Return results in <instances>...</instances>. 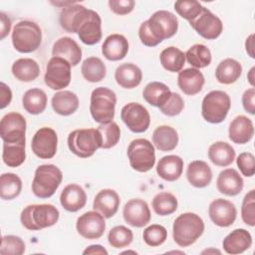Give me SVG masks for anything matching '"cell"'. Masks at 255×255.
<instances>
[{
  "instance_id": "cell-6",
  "label": "cell",
  "mask_w": 255,
  "mask_h": 255,
  "mask_svg": "<svg viewBox=\"0 0 255 255\" xmlns=\"http://www.w3.org/2000/svg\"><path fill=\"white\" fill-rule=\"evenodd\" d=\"M42 42V31L33 21H20L12 31V44L20 53H32L36 51Z\"/></svg>"
},
{
  "instance_id": "cell-4",
  "label": "cell",
  "mask_w": 255,
  "mask_h": 255,
  "mask_svg": "<svg viewBox=\"0 0 255 255\" xmlns=\"http://www.w3.org/2000/svg\"><path fill=\"white\" fill-rule=\"evenodd\" d=\"M117 96L106 87H98L91 94L90 113L95 122L107 124L114 120Z\"/></svg>"
},
{
  "instance_id": "cell-35",
  "label": "cell",
  "mask_w": 255,
  "mask_h": 255,
  "mask_svg": "<svg viewBox=\"0 0 255 255\" xmlns=\"http://www.w3.org/2000/svg\"><path fill=\"white\" fill-rule=\"evenodd\" d=\"M208 157L217 166H228L235 159L234 148L225 141H215L208 147Z\"/></svg>"
},
{
  "instance_id": "cell-46",
  "label": "cell",
  "mask_w": 255,
  "mask_h": 255,
  "mask_svg": "<svg viewBox=\"0 0 255 255\" xmlns=\"http://www.w3.org/2000/svg\"><path fill=\"white\" fill-rule=\"evenodd\" d=\"M174 9L179 16L190 22L201 13L203 6L195 0H181L174 3Z\"/></svg>"
},
{
  "instance_id": "cell-33",
  "label": "cell",
  "mask_w": 255,
  "mask_h": 255,
  "mask_svg": "<svg viewBox=\"0 0 255 255\" xmlns=\"http://www.w3.org/2000/svg\"><path fill=\"white\" fill-rule=\"evenodd\" d=\"M152 143L160 151H171L178 143L177 131L169 126H159L153 130Z\"/></svg>"
},
{
  "instance_id": "cell-7",
  "label": "cell",
  "mask_w": 255,
  "mask_h": 255,
  "mask_svg": "<svg viewBox=\"0 0 255 255\" xmlns=\"http://www.w3.org/2000/svg\"><path fill=\"white\" fill-rule=\"evenodd\" d=\"M231 107V100L223 91H211L202 100V118L210 124L222 123Z\"/></svg>"
},
{
  "instance_id": "cell-9",
  "label": "cell",
  "mask_w": 255,
  "mask_h": 255,
  "mask_svg": "<svg viewBox=\"0 0 255 255\" xmlns=\"http://www.w3.org/2000/svg\"><path fill=\"white\" fill-rule=\"evenodd\" d=\"M146 22L148 30L158 43L174 36L178 29V20L176 16L166 10H158L154 12Z\"/></svg>"
},
{
  "instance_id": "cell-1",
  "label": "cell",
  "mask_w": 255,
  "mask_h": 255,
  "mask_svg": "<svg viewBox=\"0 0 255 255\" xmlns=\"http://www.w3.org/2000/svg\"><path fill=\"white\" fill-rule=\"evenodd\" d=\"M204 222L193 212H185L177 216L172 225V237L180 247H188L203 234Z\"/></svg>"
},
{
  "instance_id": "cell-40",
  "label": "cell",
  "mask_w": 255,
  "mask_h": 255,
  "mask_svg": "<svg viewBox=\"0 0 255 255\" xmlns=\"http://www.w3.org/2000/svg\"><path fill=\"white\" fill-rule=\"evenodd\" d=\"M26 141L22 142H4L2 159L4 163L9 167H18L26 159L25 152Z\"/></svg>"
},
{
  "instance_id": "cell-27",
  "label": "cell",
  "mask_w": 255,
  "mask_h": 255,
  "mask_svg": "<svg viewBox=\"0 0 255 255\" xmlns=\"http://www.w3.org/2000/svg\"><path fill=\"white\" fill-rule=\"evenodd\" d=\"M128 52V42L127 38L121 34L109 35L102 45V53L109 61L123 60Z\"/></svg>"
},
{
  "instance_id": "cell-14",
  "label": "cell",
  "mask_w": 255,
  "mask_h": 255,
  "mask_svg": "<svg viewBox=\"0 0 255 255\" xmlns=\"http://www.w3.org/2000/svg\"><path fill=\"white\" fill-rule=\"evenodd\" d=\"M190 26L206 40H214L220 36L223 31V24L219 17L213 14L209 9L203 7L201 13L192 21Z\"/></svg>"
},
{
  "instance_id": "cell-50",
  "label": "cell",
  "mask_w": 255,
  "mask_h": 255,
  "mask_svg": "<svg viewBox=\"0 0 255 255\" xmlns=\"http://www.w3.org/2000/svg\"><path fill=\"white\" fill-rule=\"evenodd\" d=\"M184 109V102L181 96L175 92H171L166 102L159 107L160 112L167 117H175Z\"/></svg>"
},
{
  "instance_id": "cell-44",
  "label": "cell",
  "mask_w": 255,
  "mask_h": 255,
  "mask_svg": "<svg viewBox=\"0 0 255 255\" xmlns=\"http://www.w3.org/2000/svg\"><path fill=\"white\" fill-rule=\"evenodd\" d=\"M132 231L124 225H118L113 227L108 234V241L110 245L116 249H121L128 246L132 242Z\"/></svg>"
},
{
  "instance_id": "cell-38",
  "label": "cell",
  "mask_w": 255,
  "mask_h": 255,
  "mask_svg": "<svg viewBox=\"0 0 255 255\" xmlns=\"http://www.w3.org/2000/svg\"><path fill=\"white\" fill-rule=\"evenodd\" d=\"M161 66L168 72L179 73L185 63V54L174 46L163 49L159 56Z\"/></svg>"
},
{
  "instance_id": "cell-55",
  "label": "cell",
  "mask_w": 255,
  "mask_h": 255,
  "mask_svg": "<svg viewBox=\"0 0 255 255\" xmlns=\"http://www.w3.org/2000/svg\"><path fill=\"white\" fill-rule=\"evenodd\" d=\"M12 101V91L5 83H0V109H4Z\"/></svg>"
},
{
  "instance_id": "cell-37",
  "label": "cell",
  "mask_w": 255,
  "mask_h": 255,
  "mask_svg": "<svg viewBox=\"0 0 255 255\" xmlns=\"http://www.w3.org/2000/svg\"><path fill=\"white\" fill-rule=\"evenodd\" d=\"M171 91L169 88L160 82L148 83L142 91V97L150 106L159 108L169 98Z\"/></svg>"
},
{
  "instance_id": "cell-60",
  "label": "cell",
  "mask_w": 255,
  "mask_h": 255,
  "mask_svg": "<svg viewBox=\"0 0 255 255\" xmlns=\"http://www.w3.org/2000/svg\"><path fill=\"white\" fill-rule=\"evenodd\" d=\"M210 252H211V253H218V254H220V251H219V250H216V249H215V250H214V249H208V250L206 249V250L202 251V254H204V253H207V254H208V253H210Z\"/></svg>"
},
{
  "instance_id": "cell-26",
  "label": "cell",
  "mask_w": 255,
  "mask_h": 255,
  "mask_svg": "<svg viewBox=\"0 0 255 255\" xmlns=\"http://www.w3.org/2000/svg\"><path fill=\"white\" fill-rule=\"evenodd\" d=\"M203 74L195 68H187L178 73L177 85L178 88L187 96L198 94L204 85Z\"/></svg>"
},
{
  "instance_id": "cell-24",
  "label": "cell",
  "mask_w": 255,
  "mask_h": 255,
  "mask_svg": "<svg viewBox=\"0 0 255 255\" xmlns=\"http://www.w3.org/2000/svg\"><path fill=\"white\" fill-rule=\"evenodd\" d=\"M87 202V194L82 186L71 183L65 186L60 195V203L69 212H77L82 209Z\"/></svg>"
},
{
  "instance_id": "cell-61",
  "label": "cell",
  "mask_w": 255,
  "mask_h": 255,
  "mask_svg": "<svg viewBox=\"0 0 255 255\" xmlns=\"http://www.w3.org/2000/svg\"><path fill=\"white\" fill-rule=\"evenodd\" d=\"M125 253H133V254H137L135 251H130V250H128V251H125V252H123V254H125Z\"/></svg>"
},
{
  "instance_id": "cell-17",
  "label": "cell",
  "mask_w": 255,
  "mask_h": 255,
  "mask_svg": "<svg viewBox=\"0 0 255 255\" xmlns=\"http://www.w3.org/2000/svg\"><path fill=\"white\" fill-rule=\"evenodd\" d=\"M208 214L215 225L219 227H228L234 223L237 215V209L231 201L223 198H217L209 204Z\"/></svg>"
},
{
  "instance_id": "cell-19",
  "label": "cell",
  "mask_w": 255,
  "mask_h": 255,
  "mask_svg": "<svg viewBox=\"0 0 255 255\" xmlns=\"http://www.w3.org/2000/svg\"><path fill=\"white\" fill-rule=\"evenodd\" d=\"M79 39L86 45H95L102 39V19L94 10L89 11L77 32Z\"/></svg>"
},
{
  "instance_id": "cell-36",
  "label": "cell",
  "mask_w": 255,
  "mask_h": 255,
  "mask_svg": "<svg viewBox=\"0 0 255 255\" xmlns=\"http://www.w3.org/2000/svg\"><path fill=\"white\" fill-rule=\"evenodd\" d=\"M47 103L48 98L46 93L38 88L26 91L22 99L24 110L31 115L42 114L47 107Z\"/></svg>"
},
{
  "instance_id": "cell-30",
  "label": "cell",
  "mask_w": 255,
  "mask_h": 255,
  "mask_svg": "<svg viewBox=\"0 0 255 255\" xmlns=\"http://www.w3.org/2000/svg\"><path fill=\"white\" fill-rule=\"evenodd\" d=\"M115 79L118 85L122 88L133 89L141 83L142 72L132 63H124L117 68Z\"/></svg>"
},
{
  "instance_id": "cell-10",
  "label": "cell",
  "mask_w": 255,
  "mask_h": 255,
  "mask_svg": "<svg viewBox=\"0 0 255 255\" xmlns=\"http://www.w3.org/2000/svg\"><path fill=\"white\" fill-rule=\"evenodd\" d=\"M71 65L61 57H52L46 67L45 84L52 90L67 88L71 82Z\"/></svg>"
},
{
  "instance_id": "cell-47",
  "label": "cell",
  "mask_w": 255,
  "mask_h": 255,
  "mask_svg": "<svg viewBox=\"0 0 255 255\" xmlns=\"http://www.w3.org/2000/svg\"><path fill=\"white\" fill-rule=\"evenodd\" d=\"M142 238L146 245L156 247L165 242L167 238V231L162 225L151 224L143 230Z\"/></svg>"
},
{
  "instance_id": "cell-21",
  "label": "cell",
  "mask_w": 255,
  "mask_h": 255,
  "mask_svg": "<svg viewBox=\"0 0 255 255\" xmlns=\"http://www.w3.org/2000/svg\"><path fill=\"white\" fill-rule=\"evenodd\" d=\"M53 57H61L67 60L71 66L75 67L82 60V49L78 43L70 37L58 39L52 48Z\"/></svg>"
},
{
  "instance_id": "cell-12",
  "label": "cell",
  "mask_w": 255,
  "mask_h": 255,
  "mask_svg": "<svg viewBox=\"0 0 255 255\" xmlns=\"http://www.w3.org/2000/svg\"><path fill=\"white\" fill-rule=\"evenodd\" d=\"M27 123L25 118L16 112L6 114L0 122V135L4 142L26 141Z\"/></svg>"
},
{
  "instance_id": "cell-39",
  "label": "cell",
  "mask_w": 255,
  "mask_h": 255,
  "mask_svg": "<svg viewBox=\"0 0 255 255\" xmlns=\"http://www.w3.org/2000/svg\"><path fill=\"white\" fill-rule=\"evenodd\" d=\"M81 72L86 81L90 83H98L106 77L107 68L100 58L89 57L83 61Z\"/></svg>"
},
{
  "instance_id": "cell-32",
  "label": "cell",
  "mask_w": 255,
  "mask_h": 255,
  "mask_svg": "<svg viewBox=\"0 0 255 255\" xmlns=\"http://www.w3.org/2000/svg\"><path fill=\"white\" fill-rule=\"evenodd\" d=\"M242 74L241 64L232 58H227L221 61L215 70L216 80L224 85L235 83Z\"/></svg>"
},
{
  "instance_id": "cell-45",
  "label": "cell",
  "mask_w": 255,
  "mask_h": 255,
  "mask_svg": "<svg viewBox=\"0 0 255 255\" xmlns=\"http://www.w3.org/2000/svg\"><path fill=\"white\" fill-rule=\"evenodd\" d=\"M102 136V148L108 149L114 147L121 138V128L115 122L100 124L97 128Z\"/></svg>"
},
{
  "instance_id": "cell-59",
  "label": "cell",
  "mask_w": 255,
  "mask_h": 255,
  "mask_svg": "<svg viewBox=\"0 0 255 255\" xmlns=\"http://www.w3.org/2000/svg\"><path fill=\"white\" fill-rule=\"evenodd\" d=\"M255 71V67H252L250 69V71L248 72V75H247V79H248V82L249 84L252 86V88H254V85H255V77H254V72Z\"/></svg>"
},
{
  "instance_id": "cell-57",
  "label": "cell",
  "mask_w": 255,
  "mask_h": 255,
  "mask_svg": "<svg viewBox=\"0 0 255 255\" xmlns=\"http://www.w3.org/2000/svg\"><path fill=\"white\" fill-rule=\"evenodd\" d=\"M83 254L87 255V254H103V255H108V251L99 244H95V245H90L89 247H87L84 251Z\"/></svg>"
},
{
  "instance_id": "cell-28",
  "label": "cell",
  "mask_w": 255,
  "mask_h": 255,
  "mask_svg": "<svg viewBox=\"0 0 255 255\" xmlns=\"http://www.w3.org/2000/svg\"><path fill=\"white\" fill-rule=\"evenodd\" d=\"M183 171V159L174 154L162 156L156 164V173L166 181L177 180Z\"/></svg>"
},
{
  "instance_id": "cell-29",
  "label": "cell",
  "mask_w": 255,
  "mask_h": 255,
  "mask_svg": "<svg viewBox=\"0 0 255 255\" xmlns=\"http://www.w3.org/2000/svg\"><path fill=\"white\" fill-rule=\"evenodd\" d=\"M186 178L192 186L203 188L210 184L212 180V171L205 161L193 160L187 166Z\"/></svg>"
},
{
  "instance_id": "cell-41",
  "label": "cell",
  "mask_w": 255,
  "mask_h": 255,
  "mask_svg": "<svg viewBox=\"0 0 255 255\" xmlns=\"http://www.w3.org/2000/svg\"><path fill=\"white\" fill-rule=\"evenodd\" d=\"M22 190L21 178L12 172L3 173L0 177V196L4 200L16 198Z\"/></svg>"
},
{
  "instance_id": "cell-11",
  "label": "cell",
  "mask_w": 255,
  "mask_h": 255,
  "mask_svg": "<svg viewBox=\"0 0 255 255\" xmlns=\"http://www.w3.org/2000/svg\"><path fill=\"white\" fill-rule=\"evenodd\" d=\"M121 119L129 130L135 133L144 132L150 125L148 111L138 103H128L121 111Z\"/></svg>"
},
{
  "instance_id": "cell-5",
  "label": "cell",
  "mask_w": 255,
  "mask_h": 255,
  "mask_svg": "<svg viewBox=\"0 0 255 255\" xmlns=\"http://www.w3.org/2000/svg\"><path fill=\"white\" fill-rule=\"evenodd\" d=\"M68 147L77 156L88 158L102 148V136L97 128H79L68 135Z\"/></svg>"
},
{
  "instance_id": "cell-51",
  "label": "cell",
  "mask_w": 255,
  "mask_h": 255,
  "mask_svg": "<svg viewBox=\"0 0 255 255\" xmlns=\"http://www.w3.org/2000/svg\"><path fill=\"white\" fill-rule=\"evenodd\" d=\"M237 166L246 177H251L255 173V157L251 152H242L237 156Z\"/></svg>"
},
{
  "instance_id": "cell-2",
  "label": "cell",
  "mask_w": 255,
  "mask_h": 255,
  "mask_svg": "<svg viewBox=\"0 0 255 255\" xmlns=\"http://www.w3.org/2000/svg\"><path fill=\"white\" fill-rule=\"evenodd\" d=\"M60 217V212L52 204H31L26 206L21 214L22 225L31 231H38L55 225Z\"/></svg>"
},
{
  "instance_id": "cell-58",
  "label": "cell",
  "mask_w": 255,
  "mask_h": 255,
  "mask_svg": "<svg viewBox=\"0 0 255 255\" xmlns=\"http://www.w3.org/2000/svg\"><path fill=\"white\" fill-rule=\"evenodd\" d=\"M245 49H246L247 54L252 59H254L255 58V55H254V34H250L247 37V39L245 41Z\"/></svg>"
},
{
  "instance_id": "cell-49",
  "label": "cell",
  "mask_w": 255,
  "mask_h": 255,
  "mask_svg": "<svg viewBox=\"0 0 255 255\" xmlns=\"http://www.w3.org/2000/svg\"><path fill=\"white\" fill-rule=\"evenodd\" d=\"M241 217L245 224L253 227L255 225V190L248 191L242 201Z\"/></svg>"
},
{
  "instance_id": "cell-18",
  "label": "cell",
  "mask_w": 255,
  "mask_h": 255,
  "mask_svg": "<svg viewBox=\"0 0 255 255\" xmlns=\"http://www.w3.org/2000/svg\"><path fill=\"white\" fill-rule=\"evenodd\" d=\"M90 9L78 3H70L60 13V25L69 33H77L79 27L86 19Z\"/></svg>"
},
{
  "instance_id": "cell-42",
  "label": "cell",
  "mask_w": 255,
  "mask_h": 255,
  "mask_svg": "<svg viewBox=\"0 0 255 255\" xmlns=\"http://www.w3.org/2000/svg\"><path fill=\"white\" fill-rule=\"evenodd\" d=\"M186 61L195 69H202L210 65L212 57L210 50L202 44L191 46L185 53Z\"/></svg>"
},
{
  "instance_id": "cell-20",
  "label": "cell",
  "mask_w": 255,
  "mask_h": 255,
  "mask_svg": "<svg viewBox=\"0 0 255 255\" xmlns=\"http://www.w3.org/2000/svg\"><path fill=\"white\" fill-rule=\"evenodd\" d=\"M121 199L118 192L111 188L102 189L94 198L93 208L99 211L105 218L113 217L120 207Z\"/></svg>"
},
{
  "instance_id": "cell-25",
  "label": "cell",
  "mask_w": 255,
  "mask_h": 255,
  "mask_svg": "<svg viewBox=\"0 0 255 255\" xmlns=\"http://www.w3.org/2000/svg\"><path fill=\"white\" fill-rule=\"evenodd\" d=\"M252 245V236L246 229L237 228L231 231L222 242V247L227 254H241Z\"/></svg>"
},
{
  "instance_id": "cell-3",
  "label": "cell",
  "mask_w": 255,
  "mask_h": 255,
  "mask_svg": "<svg viewBox=\"0 0 255 255\" xmlns=\"http://www.w3.org/2000/svg\"><path fill=\"white\" fill-rule=\"evenodd\" d=\"M63 180L61 169L55 164L39 165L32 181V191L39 198L51 197Z\"/></svg>"
},
{
  "instance_id": "cell-52",
  "label": "cell",
  "mask_w": 255,
  "mask_h": 255,
  "mask_svg": "<svg viewBox=\"0 0 255 255\" xmlns=\"http://www.w3.org/2000/svg\"><path fill=\"white\" fill-rule=\"evenodd\" d=\"M112 12L117 15H127L130 13L135 5L133 0H110L108 2Z\"/></svg>"
},
{
  "instance_id": "cell-22",
  "label": "cell",
  "mask_w": 255,
  "mask_h": 255,
  "mask_svg": "<svg viewBox=\"0 0 255 255\" xmlns=\"http://www.w3.org/2000/svg\"><path fill=\"white\" fill-rule=\"evenodd\" d=\"M243 186V178L234 168H226L222 170L216 179V187L218 191L227 196L238 195L242 191Z\"/></svg>"
},
{
  "instance_id": "cell-31",
  "label": "cell",
  "mask_w": 255,
  "mask_h": 255,
  "mask_svg": "<svg viewBox=\"0 0 255 255\" xmlns=\"http://www.w3.org/2000/svg\"><path fill=\"white\" fill-rule=\"evenodd\" d=\"M54 112L61 116H70L79 108L78 96L71 91L57 92L51 101Z\"/></svg>"
},
{
  "instance_id": "cell-48",
  "label": "cell",
  "mask_w": 255,
  "mask_h": 255,
  "mask_svg": "<svg viewBox=\"0 0 255 255\" xmlns=\"http://www.w3.org/2000/svg\"><path fill=\"white\" fill-rule=\"evenodd\" d=\"M25 252V243L16 235H5L1 239L0 253L3 255H22Z\"/></svg>"
},
{
  "instance_id": "cell-16",
  "label": "cell",
  "mask_w": 255,
  "mask_h": 255,
  "mask_svg": "<svg viewBox=\"0 0 255 255\" xmlns=\"http://www.w3.org/2000/svg\"><path fill=\"white\" fill-rule=\"evenodd\" d=\"M123 216L128 225L140 228L149 223L151 214L148 204L143 199L132 198L125 204Z\"/></svg>"
},
{
  "instance_id": "cell-43",
  "label": "cell",
  "mask_w": 255,
  "mask_h": 255,
  "mask_svg": "<svg viewBox=\"0 0 255 255\" xmlns=\"http://www.w3.org/2000/svg\"><path fill=\"white\" fill-rule=\"evenodd\" d=\"M151 206L154 212L160 216H166L176 211L178 202L176 197L170 192H159L157 193L151 202Z\"/></svg>"
},
{
  "instance_id": "cell-34",
  "label": "cell",
  "mask_w": 255,
  "mask_h": 255,
  "mask_svg": "<svg viewBox=\"0 0 255 255\" xmlns=\"http://www.w3.org/2000/svg\"><path fill=\"white\" fill-rule=\"evenodd\" d=\"M13 76L21 82H32L40 75V67L38 63L30 58H21L12 64L11 68Z\"/></svg>"
},
{
  "instance_id": "cell-13",
  "label": "cell",
  "mask_w": 255,
  "mask_h": 255,
  "mask_svg": "<svg viewBox=\"0 0 255 255\" xmlns=\"http://www.w3.org/2000/svg\"><path fill=\"white\" fill-rule=\"evenodd\" d=\"M58 135L57 132L48 127L39 128L32 138V151L42 159H50L57 152Z\"/></svg>"
},
{
  "instance_id": "cell-54",
  "label": "cell",
  "mask_w": 255,
  "mask_h": 255,
  "mask_svg": "<svg viewBox=\"0 0 255 255\" xmlns=\"http://www.w3.org/2000/svg\"><path fill=\"white\" fill-rule=\"evenodd\" d=\"M242 106L244 110L250 114H255V89H247L242 95Z\"/></svg>"
},
{
  "instance_id": "cell-23",
  "label": "cell",
  "mask_w": 255,
  "mask_h": 255,
  "mask_svg": "<svg viewBox=\"0 0 255 255\" xmlns=\"http://www.w3.org/2000/svg\"><path fill=\"white\" fill-rule=\"evenodd\" d=\"M228 135L234 143H247L254 135V126L252 121L246 116H237L229 125Z\"/></svg>"
},
{
  "instance_id": "cell-15",
  "label": "cell",
  "mask_w": 255,
  "mask_h": 255,
  "mask_svg": "<svg viewBox=\"0 0 255 255\" xmlns=\"http://www.w3.org/2000/svg\"><path fill=\"white\" fill-rule=\"evenodd\" d=\"M76 228L78 233L86 239H99L106 230L105 217L99 211H88L77 219Z\"/></svg>"
},
{
  "instance_id": "cell-8",
  "label": "cell",
  "mask_w": 255,
  "mask_h": 255,
  "mask_svg": "<svg viewBox=\"0 0 255 255\" xmlns=\"http://www.w3.org/2000/svg\"><path fill=\"white\" fill-rule=\"evenodd\" d=\"M127 153L131 168L138 172L150 170L155 163L154 146L148 139H133L128 144Z\"/></svg>"
},
{
  "instance_id": "cell-56",
  "label": "cell",
  "mask_w": 255,
  "mask_h": 255,
  "mask_svg": "<svg viewBox=\"0 0 255 255\" xmlns=\"http://www.w3.org/2000/svg\"><path fill=\"white\" fill-rule=\"evenodd\" d=\"M1 18V40H3L10 32L11 29V20L10 18L3 12L0 13Z\"/></svg>"
},
{
  "instance_id": "cell-53",
  "label": "cell",
  "mask_w": 255,
  "mask_h": 255,
  "mask_svg": "<svg viewBox=\"0 0 255 255\" xmlns=\"http://www.w3.org/2000/svg\"><path fill=\"white\" fill-rule=\"evenodd\" d=\"M138 37L140 39V42L146 46V47H155L157 46L159 43L154 39V37L152 36V34L150 33V31L148 30L147 27V22L143 21L138 29Z\"/></svg>"
}]
</instances>
